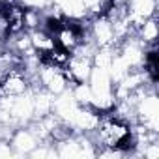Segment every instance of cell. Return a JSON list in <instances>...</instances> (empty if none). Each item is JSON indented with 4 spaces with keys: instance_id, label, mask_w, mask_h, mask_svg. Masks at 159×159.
<instances>
[{
    "instance_id": "1",
    "label": "cell",
    "mask_w": 159,
    "mask_h": 159,
    "mask_svg": "<svg viewBox=\"0 0 159 159\" xmlns=\"http://www.w3.org/2000/svg\"><path fill=\"white\" fill-rule=\"evenodd\" d=\"M39 142H41V140H39V137L34 133L32 127L17 129V131L11 135V146H13V150L21 152V153H30Z\"/></svg>"
}]
</instances>
